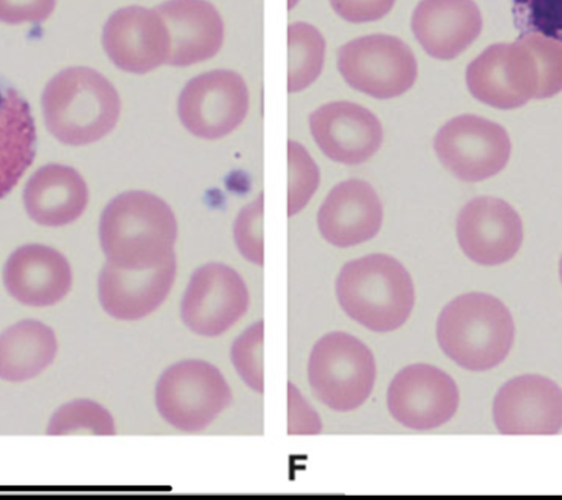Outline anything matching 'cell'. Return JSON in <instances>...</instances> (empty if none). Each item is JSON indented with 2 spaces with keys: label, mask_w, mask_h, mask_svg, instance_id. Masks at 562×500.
I'll list each match as a JSON object with an SVG mask.
<instances>
[{
  "label": "cell",
  "mask_w": 562,
  "mask_h": 500,
  "mask_svg": "<svg viewBox=\"0 0 562 500\" xmlns=\"http://www.w3.org/2000/svg\"><path fill=\"white\" fill-rule=\"evenodd\" d=\"M250 93L246 81L233 71H212L193 78L178 100V115L193 136L220 140L246 120Z\"/></svg>",
  "instance_id": "30bf717a"
},
{
  "label": "cell",
  "mask_w": 562,
  "mask_h": 500,
  "mask_svg": "<svg viewBox=\"0 0 562 500\" xmlns=\"http://www.w3.org/2000/svg\"><path fill=\"white\" fill-rule=\"evenodd\" d=\"M116 433L115 421L99 404L80 399L65 404L52 417L47 425L50 436L68 434H93V436H112Z\"/></svg>",
  "instance_id": "484cf974"
},
{
  "label": "cell",
  "mask_w": 562,
  "mask_h": 500,
  "mask_svg": "<svg viewBox=\"0 0 562 500\" xmlns=\"http://www.w3.org/2000/svg\"><path fill=\"white\" fill-rule=\"evenodd\" d=\"M442 351L469 372H487L507 359L516 339L512 312L490 294L460 295L438 319Z\"/></svg>",
  "instance_id": "3957f363"
},
{
  "label": "cell",
  "mask_w": 562,
  "mask_h": 500,
  "mask_svg": "<svg viewBox=\"0 0 562 500\" xmlns=\"http://www.w3.org/2000/svg\"><path fill=\"white\" fill-rule=\"evenodd\" d=\"M290 399V434H316L321 432L319 416L304 401L302 394L293 385H289Z\"/></svg>",
  "instance_id": "d6a6232c"
},
{
  "label": "cell",
  "mask_w": 562,
  "mask_h": 500,
  "mask_svg": "<svg viewBox=\"0 0 562 500\" xmlns=\"http://www.w3.org/2000/svg\"><path fill=\"white\" fill-rule=\"evenodd\" d=\"M58 354L54 330L37 320L20 321L0 334V379L20 384L45 372Z\"/></svg>",
  "instance_id": "cb8c5ba5"
},
{
  "label": "cell",
  "mask_w": 562,
  "mask_h": 500,
  "mask_svg": "<svg viewBox=\"0 0 562 500\" xmlns=\"http://www.w3.org/2000/svg\"><path fill=\"white\" fill-rule=\"evenodd\" d=\"M156 11L162 16L171 38L167 60L171 67L204 63L224 45V21L207 0H167Z\"/></svg>",
  "instance_id": "44dd1931"
},
{
  "label": "cell",
  "mask_w": 562,
  "mask_h": 500,
  "mask_svg": "<svg viewBox=\"0 0 562 500\" xmlns=\"http://www.w3.org/2000/svg\"><path fill=\"white\" fill-rule=\"evenodd\" d=\"M396 0H330L334 11L352 24L372 23L390 14Z\"/></svg>",
  "instance_id": "1f68e13d"
},
{
  "label": "cell",
  "mask_w": 562,
  "mask_h": 500,
  "mask_svg": "<svg viewBox=\"0 0 562 500\" xmlns=\"http://www.w3.org/2000/svg\"><path fill=\"white\" fill-rule=\"evenodd\" d=\"M37 133L27 100L0 82V200L19 184L36 158Z\"/></svg>",
  "instance_id": "603a6c76"
},
{
  "label": "cell",
  "mask_w": 562,
  "mask_h": 500,
  "mask_svg": "<svg viewBox=\"0 0 562 500\" xmlns=\"http://www.w3.org/2000/svg\"><path fill=\"white\" fill-rule=\"evenodd\" d=\"M525 41L533 50L540 77L539 99L553 98L561 90V43L542 33L526 34Z\"/></svg>",
  "instance_id": "f546056e"
},
{
  "label": "cell",
  "mask_w": 562,
  "mask_h": 500,
  "mask_svg": "<svg viewBox=\"0 0 562 500\" xmlns=\"http://www.w3.org/2000/svg\"><path fill=\"white\" fill-rule=\"evenodd\" d=\"M3 284L11 297L24 306H54L71 289V264L55 248L29 243L8 259Z\"/></svg>",
  "instance_id": "ac0fdd59"
},
{
  "label": "cell",
  "mask_w": 562,
  "mask_h": 500,
  "mask_svg": "<svg viewBox=\"0 0 562 500\" xmlns=\"http://www.w3.org/2000/svg\"><path fill=\"white\" fill-rule=\"evenodd\" d=\"M494 421L503 434L560 433V386L539 374H525L509 380L496 394Z\"/></svg>",
  "instance_id": "2e32d148"
},
{
  "label": "cell",
  "mask_w": 562,
  "mask_h": 500,
  "mask_svg": "<svg viewBox=\"0 0 562 500\" xmlns=\"http://www.w3.org/2000/svg\"><path fill=\"white\" fill-rule=\"evenodd\" d=\"M465 80L474 99L503 111L525 106L540 95L538 64L525 37L487 47L469 65Z\"/></svg>",
  "instance_id": "ba28073f"
},
{
  "label": "cell",
  "mask_w": 562,
  "mask_h": 500,
  "mask_svg": "<svg viewBox=\"0 0 562 500\" xmlns=\"http://www.w3.org/2000/svg\"><path fill=\"white\" fill-rule=\"evenodd\" d=\"M461 250L481 266H499L520 250L525 230L512 204L495 197H479L465 204L457 219Z\"/></svg>",
  "instance_id": "4fadbf2b"
},
{
  "label": "cell",
  "mask_w": 562,
  "mask_h": 500,
  "mask_svg": "<svg viewBox=\"0 0 562 500\" xmlns=\"http://www.w3.org/2000/svg\"><path fill=\"white\" fill-rule=\"evenodd\" d=\"M325 37L307 23L289 27V91L299 93L311 87L324 69Z\"/></svg>",
  "instance_id": "d4e9b609"
},
{
  "label": "cell",
  "mask_w": 562,
  "mask_h": 500,
  "mask_svg": "<svg viewBox=\"0 0 562 500\" xmlns=\"http://www.w3.org/2000/svg\"><path fill=\"white\" fill-rule=\"evenodd\" d=\"M382 221L381 198L372 185L361 180H348L335 186L317 216L322 237L341 248L376 237Z\"/></svg>",
  "instance_id": "ffe728a7"
},
{
  "label": "cell",
  "mask_w": 562,
  "mask_h": 500,
  "mask_svg": "<svg viewBox=\"0 0 562 500\" xmlns=\"http://www.w3.org/2000/svg\"><path fill=\"white\" fill-rule=\"evenodd\" d=\"M339 306L372 332L401 328L414 307V286L407 269L386 254L347 263L337 281Z\"/></svg>",
  "instance_id": "277c9868"
},
{
  "label": "cell",
  "mask_w": 562,
  "mask_h": 500,
  "mask_svg": "<svg viewBox=\"0 0 562 500\" xmlns=\"http://www.w3.org/2000/svg\"><path fill=\"white\" fill-rule=\"evenodd\" d=\"M460 394L454 379L441 368L413 364L396 374L387 390V408L404 428L434 430L456 416Z\"/></svg>",
  "instance_id": "8fae6325"
},
{
  "label": "cell",
  "mask_w": 562,
  "mask_h": 500,
  "mask_svg": "<svg viewBox=\"0 0 562 500\" xmlns=\"http://www.w3.org/2000/svg\"><path fill=\"white\" fill-rule=\"evenodd\" d=\"M233 401L224 374L206 361H181L162 374L156 386V407L173 429L202 432Z\"/></svg>",
  "instance_id": "8992f818"
},
{
  "label": "cell",
  "mask_w": 562,
  "mask_h": 500,
  "mask_svg": "<svg viewBox=\"0 0 562 500\" xmlns=\"http://www.w3.org/2000/svg\"><path fill=\"white\" fill-rule=\"evenodd\" d=\"M43 116L52 136L67 146L102 140L115 128L121 99L111 84L91 68H68L43 91Z\"/></svg>",
  "instance_id": "7a4b0ae2"
},
{
  "label": "cell",
  "mask_w": 562,
  "mask_h": 500,
  "mask_svg": "<svg viewBox=\"0 0 562 500\" xmlns=\"http://www.w3.org/2000/svg\"><path fill=\"white\" fill-rule=\"evenodd\" d=\"M104 52L115 67L130 73H147L167 64L171 38L158 11L122 8L103 29Z\"/></svg>",
  "instance_id": "5bb4252c"
},
{
  "label": "cell",
  "mask_w": 562,
  "mask_h": 500,
  "mask_svg": "<svg viewBox=\"0 0 562 500\" xmlns=\"http://www.w3.org/2000/svg\"><path fill=\"white\" fill-rule=\"evenodd\" d=\"M250 295L243 277L225 264L200 268L191 277L182 299L187 328L206 338L221 337L248 310Z\"/></svg>",
  "instance_id": "7c38bea8"
},
{
  "label": "cell",
  "mask_w": 562,
  "mask_h": 500,
  "mask_svg": "<svg viewBox=\"0 0 562 500\" xmlns=\"http://www.w3.org/2000/svg\"><path fill=\"white\" fill-rule=\"evenodd\" d=\"M56 0H0V23H43L54 14Z\"/></svg>",
  "instance_id": "4dcf8cb0"
},
{
  "label": "cell",
  "mask_w": 562,
  "mask_h": 500,
  "mask_svg": "<svg viewBox=\"0 0 562 500\" xmlns=\"http://www.w3.org/2000/svg\"><path fill=\"white\" fill-rule=\"evenodd\" d=\"M376 380L372 351L344 332L326 334L313 348L308 382L313 394L334 411H352L363 406Z\"/></svg>",
  "instance_id": "5b68a950"
},
{
  "label": "cell",
  "mask_w": 562,
  "mask_h": 500,
  "mask_svg": "<svg viewBox=\"0 0 562 500\" xmlns=\"http://www.w3.org/2000/svg\"><path fill=\"white\" fill-rule=\"evenodd\" d=\"M99 235L108 263L117 268L151 269L176 259L177 217L162 198L145 191L113 198L103 211Z\"/></svg>",
  "instance_id": "6da1fadb"
},
{
  "label": "cell",
  "mask_w": 562,
  "mask_h": 500,
  "mask_svg": "<svg viewBox=\"0 0 562 500\" xmlns=\"http://www.w3.org/2000/svg\"><path fill=\"white\" fill-rule=\"evenodd\" d=\"M483 19L474 0H422L414 10L412 30L426 54L456 59L481 36Z\"/></svg>",
  "instance_id": "d6986e66"
},
{
  "label": "cell",
  "mask_w": 562,
  "mask_h": 500,
  "mask_svg": "<svg viewBox=\"0 0 562 500\" xmlns=\"http://www.w3.org/2000/svg\"><path fill=\"white\" fill-rule=\"evenodd\" d=\"M176 276L177 259L151 269H124L106 262L99 277L100 304L117 320L145 319L162 306Z\"/></svg>",
  "instance_id": "e0dca14e"
},
{
  "label": "cell",
  "mask_w": 562,
  "mask_h": 500,
  "mask_svg": "<svg viewBox=\"0 0 562 500\" xmlns=\"http://www.w3.org/2000/svg\"><path fill=\"white\" fill-rule=\"evenodd\" d=\"M319 168L297 141H289V216L297 215L319 186Z\"/></svg>",
  "instance_id": "4316f807"
},
{
  "label": "cell",
  "mask_w": 562,
  "mask_h": 500,
  "mask_svg": "<svg viewBox=\"0 0 562 500\" xmlns=\"http://www.w3.org/2000/svg\"><path fill=\"white\" fill-rule=\"evenodd\" d=\"M312 136L334 162L355 167L381 149L383 128L376 115L361 104L333 102L311 115Z\"/></svg>",
  "instance_id": "9a60e30c"
},
{
  "label": "cell",
  "mask_w": 562,
  "mask_h": 500,
  "mask_svg": "<svg viewBox=\"0 0 562 500\" xmlns=\"http://www.w3.org/2000/svg\"><path fill=\"white\" fill-rule=\"evenodd\" d=\"M89 203V189L76 169L47 164L30 178L24 206L36 224L60 228L80 219Z\"/></svg>",
  "instance_id": "7402d4cb"
},
{
  "label": "cell",
  "mask_w": 562,
  "mask_h": 500,
  "mask_svg": "<svg viewBox=\"0 0 562 500\" xmlns=\"http://www.w3.org/2000/svg\"><path fill=\"white\" fill-rule=\"evenodd\" d=\"M435 151L443 167L464 182L498 175L512 156V140L501 125L476 115L454 117L439 129Z\"/></svg>",
  "instance_id": "9c48e42d"
},
{
  "label": "cell",
  "mask_w": 562,
  "mask_h": 500,
  "mask_svg": "<svg viewBox=\"0 0 562 500\" xmlns=\"http://www.w3.org/2000/svg\"><path fill=\"white\" fill-rule=\"evenodd\" d=\"M263 321L248 328L234 342L233 364L241 379L256 393H265L263 377Z\"/></svg>",
  "instance_id": "83f0119b"
},
{
  "label": "cell",
  "mask_w": 562,
  "mask_h": 500,
  "mask_svg": "<svg viewBox=\"0 0 562 500\" xmlns=\"http://www.w3.org/2000/svg\"><path fill=\"white\" fill-rule=\"evenodd\" d=\"M263 194L244 207L234 225V238L239 253L257 266H263Z\"/></svg>",
  "instance_id": "f1b7e54d"
},
{
  "label": "cell",
  "mask_w": 562,
  "mask_h": 500,
  "mask_svg": "<svg viewBox=\"0 0 562 500\" xmlns=\"http://www.w3.org/2000/svg\"><path fill=\"white\" fill-rule=\"evenodd\" d=\"M338 69L348 86L379 100L407 93L418 72L412 49L386 34H372L344 45L338 50Z\"/></svg>",
  "instance_id": "52a82bcc"
}]
</instances>
